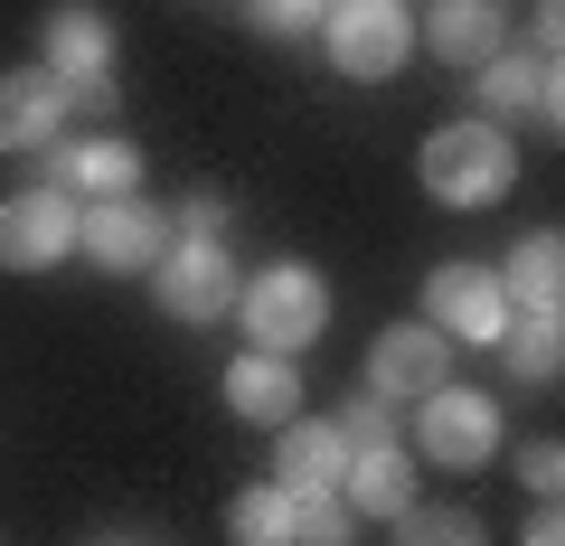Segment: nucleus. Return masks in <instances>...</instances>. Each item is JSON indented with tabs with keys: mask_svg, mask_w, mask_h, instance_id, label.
Returning a JSON list of instances; mask_svg holds the SVG:
<instances>
[{
	"mask_svg": "<svg viewBox=\"0 0 565 546\" xmlns=\"http://www.w3.org/2000/svg\"><path fill=\"white\" fill-rule=\"evenodd\" d=\"M415 180H424L434 207H462V217L471 207H500L509 189H519V142H509L500 122H481V114H452V122L424 132Z\"/></svg>",
	"mask_w": 565,
	"mask_h": 546,
	"instance_id": "1",
	"label": "nucleus"
},
{
	"mask_svg": "<svg viewBox=\"0 0 565 546\" xmlns=\"http://www.w3.org/2000/svg\"><path fill=\"white\" fill-rule=\"evenodd\" d=\"M236 311H245V340H255V349H274V358H302V349L330 330V283L311 274V264L282 255V264H264V274H245Z\"/></svg>",
	"mask_w": 565,
	"mask_h": 546,
	"instance_id": "2",
	"label": "nucleus"
},
{
	"mask_svg": "<svg viewBox=\"0 0 565 546\" xmlns=\"http://www.w3.org/2000/svg\"><path fill=\"white\" fill-rule=\"evenodd\" d=\"M509 452V415L500 396H481V386H434V396H415V462L434 471H481Z\"/></svg>",
	"mask_w": 565,
	"mask_h": 546,
	"instance_id": "3",
	"label": "nucleus"
},
{
	"mask_svg": "<svg viewBox=\"0 0 565 546\" xmlns=\"http://www.w3.org/2000/svg\"><path fill=\"white\" fill-rule=\"evenodd\" d=\"M321 57L340 66L349 85H386L415 57V10H405V0H340L321 20Z\"/></svg>",
	"mask_w": 565,
	"mask_h": 546,
	"instance_id": "4",
	"label": "nucleus"
},
{
	"mask_svg": "<svg viewBox=\"0 0 565 546\" xmlns=\"http://www.w3.org/2000/svg\"><path fill=\"white\" fill-rule=\"evenodd\" d=\"M481 122H527V132H546L556 142L565 132V66L556 47H500V57L481 66Z\"/></svg>",
	"mask_w": 565,
	"mask_h": 546,
	"instance_id": "5",
	"label": "nucleus"
},
{
	"mask_svg": "<svg viewBox=\"0 0 565 546\" xmlns=\"http://www.w3.org/2000/svg\"><path fill=\"white\" fill-rule=\"evenodd\" d=\"M76 255L95 264V274H151V264L170 255V217L151 199H85Z\"/></svg>",
	"mask_w": 565,
	"mask_h": 546,
	"instance_id": "6",
	"label": "nucleus"
},
{
	"mask_svg": "<svg viewBox=\"0 0 565 546\" xmlns=\"http://www.w3.org/2000/svg\"><path fill=\"white\" fill-rule=\"evenodd\" d=\"M76 217L85 207L66 189H10L0 199V274H57L76 255Z\"/></svg>",
	"mask_w": 565,
	"mask_h": 546,
	"instance_id": "7",
	"label": "nucleus"
},
{
	"mask_svg": "<svg viewBox=\"0 0 565 546\" xmlns=\"http://www.w3.org/2000/svg\"><path fill=\"white\" fill-rule=\"evenodd\" d=\"M424 330H444L452 349H490L509 330V302H500V274L490 264H434L424 274Z\"/></svg>",
	"mask_w": 565,
	"mask_h": 546,
	"instance_id": "8",
	"label": "nucleus"
},
{
	"mask_svg": "<svg viewBox=\"0 0 565 546\" xmlns=\"http://www.w3.org/2000/svg\"><path fill=\"white\" fill-rule=\"evenodd\" d=\"M39 189H66V199H141V142L122 132H66V142L39 151Z\"/></svg>",
	"mask_w": 565,
	"mask_h": 546,
	"instance_id": "9",
	"label": "nucleus"
},
{
	"mask_svg": "<svg viewBox=\"0 0 565 546\" xmlns=\"http://www.w3.org/2000/svg\"><path fill=\"white\" fill-rule=\"evenodd\" d=\"M151 292H161L170 321L207 330V321H226V311H236L245 274H236V255H226V245H170V255L151 264Z\"/></svg>",
	"mask_w": 565,
	"mask_h": 546,
	"instance_id": "10",
	"label": "nucleus"
},
{
	"mask_svg": "<svg viewBox=\"0 0 565 546\" xmlns=\"http://www.w3.org/2000/svg\"><path fill=\"white\" fill-rule=\"evenodd\" d=\"M444 377H452V340H444V330H424V321H386L377 340H367V396L415 405V396H434Z\"/></svg>",
	"mask_w": 565,
	"mask_h": 546,
	"instance_id": "11",
	"label": "nucleus"
},
{
	"mask_svg": "<svg viewBox=\"0 0 565 546\" xmlns=\"http://www.w3.org/2000/svg\"><path fill=\"white\" fill-rule=\"evenodd\" d=\"M39 66L76 95V85H104L114 76V20H104L95 0H57L47 10V29H39Z\"/></svg>",
	"mask_w": 565,
	"mask_h": 546,
	"instance_id": "12",
	"label": "nucleus"
},
{
	"mask_svg": "<svg viewBox=\"0 0 565 546\" xmlns=\"http://www.w3.org/2000/svg\"><path fill=\"white\" fill-rule=\"evenodd\" d=\"M490 274H500L509 321H565V236H556V226H527Z\"/></svg>",
	"mask_w": 565,
	"mask_h": 546,
	"instance_id": "13",
	"label": "nucleus"
},
{
	"mask_svg": "<svg viewBox=\"0 0 565 546\" xmlns=\"http://www.w3.org/2000/svg\"><path fill=\"white\" fill-rule=\"evenodd\" d=\"M66 122H76V104H66V85L47 66L0 76V151H47V142H66Z\"/></svg>",
	"mask_w": 565,
	"mask_h": 546,
	"instance_id": "14",
	"label": "nucleus"
},
{
	"mask_svg": "<svg viewBox=\"0 0 565 546\" xmlns=\"http://www.w3.org/2000/svg\"><path fill=\"white\" fill-rule=\"evenodd\" d=\"M415 39L434 47L444 66H462V76H471V66H490L509 47V0H434V10L415 20Z\"/></svg>",
	"mask_w": 565,
	"mask_h": 546,
	"instance_id": "15",
	"label": "nucleus"
},
{
	"mask_svg": "<svg viewBox=\"0 0 565 546\" xmlns=\"http://www.w3.org/2000/svg\"><path fill=\"white\" fill-rule=\"evenodd\" d=\"M226 415H236V425H292V415H302V367L292 358H274V349H245L236 367H226Z\"/></svg>",
	"mask_w": 565,
	"mask_h": 546,
	"instance_id": "16",
	"label": "nucleus"
},
{
	"mask_svg": "<svg viewBox=\"0 0 565 546\" xmlns=\"http://www.w3.org/2000/svg\"><path fill=\"white\" fill-rule=\"evenodd\" d=\"M340 471H349V443H340V425H311V415H292V425H274V481L292 490V500H311V490H340Z\"/></svg>",
	"mask_w": 565,
	"mask_h": 546,
	"instance_id": "17",
	"label": "nucleus"
},
{
	"mask_svg": "<svg viewBox=\"0 0 565 546\" xmlns=\"http://www.w3.org/2000/svg\"><path fill=\"white\" fill-rule=\"evenodd\" d=\"M340 500L359 508V518H396V508L415 500V452H396V443H377V452H349V471H340Z\"/></svg>",
	"mask_w": 565,
	"mask_h": 546,
	"instance_id": "18",
	"label": "nucleus"
},
{
	"mask_svg": "<svg viewBox=\"0 0 565 546\" xmlns=\"http://www.w3.org/2000/svg\"><path fill=\"white\" fill-rule=\"evenodd\" d=\"M292 490L282 481H245L236 500H226V546H292Z\"/></svg>",
	"mask_w": 565,
	"mask_h": 546,
	"instance_id": "19",
	"label": "nucleus"
},
{
	"mask_svg": "<svg viewBox=\"0 0 565 546\" xmlns=\"http://www.w3.org/2000/svg\"><path fill=\"white\" fill-rule=\"evenodd\" d=\"M386 527H396V546H490V527L452 500H405Z\"/></svg>",
	"mask_w": 565,
	"mask_h": 546,
	"instance_id": "20",
	"label": "nucleus"
},
{
	"mask_svg": "<svg viewBox=\"0 0 565 546\" xmlns=\"http://www.w3.org/2000/svg\"><path fill=\"white\" fill-rule=\"evenodd\" d=\"M490 349L509 358V377H519V386H556V367H565V321H509Z\"/></svg>",
	"mask_w": 565,
	"mask_h": 546,
	"instance_id": "21",
	"label": "nucleus"
},
{
	"mask_svg": "<svg viewBox=\"0 0 565 546\" xmlns=\"http://www.w3.org/2000/svg\"><path fill=\"white\" fill-rule=\"evenodd\" d=\"M292 546H359V508H349L340 490H311V500L292 508Z\"/></svg>",
	"mask_w": 565,
	"mask_h": 546,
	"instance_id": "22",
	"label": "nucleus"
},
{
	"mask_svg": "<svg viewBox=\"0 0 565 546\" xmlns=\"http://www.w3.org/2000/svg\"><path fill=\"white\" fill-rule=\"evenodd\" d=\"M226 226H236V207H226L217 189H189V199L170 207V245H226Z\"/></svg>",
	"mask_w": 565,
	"mask_h": 546,
	"instance_id": "23",
	"label": "nucleus"
},
{
	"mask_svg": "<svg viewBox=\"0 0 565 546\" xmlns=\"http://www.w3.org/2000/svg\"><path fill=\"white\" fill-rule=\"evenodd\" d=\"M330 425H340V443H349V452H377V443H396V405L359 386V396H349L340 415H330Z\"/></svg>",
	"mask_w": 565,
	"mask_h": 546,
	"instance_id": "24",
	"label": "nucleus"
},
{
	"mask_svg": "<svg viewBox=\"0 0 565 546\" xmlns=\"http://www.w3.org/2000/svg\"><path fill=\"white\" fill-rule=\"evenodd\" d=\"M245 20H255L264 39H282V47L321 39V10H311V0H245Z\"/></svg>",
	"mask_w": 565,
	"mask_h": 546,
	"instance_id": "25",
	"label": "nucleus"
},
{
	"mask_svg": "<svg viewBox=\"0 0 565 546\" xmlns=\"http://www.w3.org/2000/svg\"><path fill=\"white\" fill-rule=\"evenodd\" d=\"M519 481L537 490V500H556V490H565V452H556V433H537V443H519Z\"/></svg>",
	"mask_w": 565,
	"mask_h": 546,
	"instance_id": "26",
	"label": "nucleus"
},
{
	"mask_svg": "<svg viewBox=\"0 0 565 546\" xmlns=\"http://www.w3.org/2000/svg\"><path fill=\"white\" fill-rule=\"evenodd\" d=\"M519 546H565V518H556V500H537V508H527Z\"/></svg>",
	"mask_w": 565,
	"mask_h": 546,
	"instance_id": "27",
	"label": "nucleus"
},
{
	"mask_svg": "<svg viewBox=\"0 0 565 546\" xmlns=\"http://www.w3.org/2000/svg\"><path fill=\"white\" fill-rule=\"evenodd\" d=\"M95 546H151V537H141V527H114V537H95Z\"/></svg>",
	"mask_w": 565,
	"mask_h": 546,
	"instance_id": "28",
	"label": "nucleus"
},
{
	"mask_svg": "<svg viewBox=\"0 0 565 546\" xmlns=\"http://www.w3.org/2000/svg\"><path fill=\"white\" fill-rule=\"evenodd\" d=\"M311 10H321V20H330V10H340V0H311Z\"/></svg>",
	"mask_w": 565,
	"mask_h": 546,
	"instance_id": "29",
	"label": "nucleus"
}]
</instances>
